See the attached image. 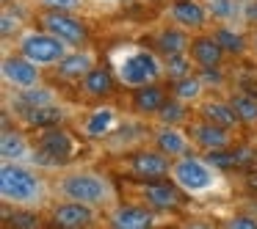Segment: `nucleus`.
I'll list each match as a JSON object with an SVG mask.
<instances>
[{"mask_svg": "<svg viewBox=\"0 0 257 229\" xmlns=\"http://www.w3.org/2000/svg\"><path fill=\"white\" fill-rule=\"evenodd\" d=\"M0 199L6 207L39 210L50 199V185L31 163H9L0 166Z\"/></svg>", "mask_w": 257, "mask_h": 229, "instance_id": "f257e3e1", "label": "nucleus"}, {"mask_svg": "<svg viewBox=\"0 0 257 229\" xmlns=\"http://www.w3.org/2000/svg\"><path fill=\"white\" fill-rule=\"evenodd\" d=\"M58 199H72L91 204L97 210H111L119 204V190L113 179L102 171H91V168H80V171H67L53 182Z\"/></svg>", "mask_w": 257, "mask_h": 229, "instance_id": "f03ea898", "label": "nucleus"}, {"mask_svg": "<svg viewBox=\"0 0 257 229\" xmlns=\"http://www.w3.org/2000/svg\"><path fill=\"white\" fill-rule=\"evenodd\" d=\"M111 69L124 89H141V86L158 83L166 75L158 53L147 50V47H136V45H124L119 50H113Z\"/></svg>", "mask_w": 257, "mask_h": 229, "instance_id": "7ed1b4c3", "label": "nucleus"}, {"mask_svg": "<svg viewBox=\"0 0 257 229\" xmlns=\"http://www.w3.org/2000/svg\"><path fill=\"white\" fill-rule=\"evenodd\" d=\"M169 177L183 188L185 196L191 199H199V196H207L218 188V168H213L210 163L205 160V155H183L172 160V174Z\"/></svg>", "mask_w": 257, "mask_h": 229, "instance_id": "20e7f679", "label": "nucleus"}, {"mask_svg": "<svg viewBox=\"0 0 257 229\" xmlns=\"http://www.w3.org/2000/svg\"><path fill=\"white\" fill-rule=\"evenodd\" d=\"M17 50L23 53L25 58H31L34 64H39L42 69L45 67H58L64 56H67L72 47L67 42H61L58 36H53L50 31L45 28H23V34L17 36Z\"/></svg>", "mask_w": 257, "mask_h": 229, "instance_id": "39448f33", "label": "nucleus"}, {"mask_svg": "<svg viewBox=\"0 0 257 229\" xmlns=\"http://www.w3.org/2000/svg\"><path fill=\"white\" fill-rule=\"evenodd\" d=\"M39 28L50 31L53 36H58L61 42H67L69 47H86L89 42V28L83 20H78L72 12H61V9H47L36 17Z\"/></svg>", "mask_w": 257, "mask_h": 229, "instance_id": "423d86ee", "label": "nucleus"}, {"mask_svg": "<svg viewBox=\"0 0 257 229\" xmlns=\"http://www.w3.org/2000/svg\"><path fill=\"white\" fill-rule=\"evenodd\" d=\"M0 75H3V83L14 91L34 89V86L42 83V67L34 64L31 58H25L20 50L3 56V61H0Z\"/></svg>", "mask_w": 257, "mask_h": 229, "instance_id": "0eeeda50", "label": "nucleus"}, {"mask_svg": "<svg viewBox=\"0 0 257 229\" xmlns=\"http://www.w3.org/2000/svg\"><path fill=\"white\" fill-rule=\"evenodd\" d=\"M144 201L152 207L155 212H172L183 204V188H180L174 179H147L144 188H141Z\"/></svg>", "mask_w": 257, "mask_h": 229, "instance_id": "6e6552de", "label": "nucleus"}, {"mask_svg": "<svg viewBox=\"0 0 257 229\" xmlns=\"http://www.w3.org/2000/svg\"><path fill=\"white\" fill-rule=\"evenodd\" d=\"M50 218L61 229H83L97 223V207L83 204V201H72V199H58L50 210Z\"/></svg>", "mask_w": 257, "mask_h": 229, "instance_id": "1a4fd4ad", "label": "nucleus"}, {"mask_svg": "<svg viewBox=\"0 0 257 229\" xmlns=\"http://www.w3.org/2000/svg\"><path fill=\"white\" fill-rule=\"evenodd\" d=\"M232 133L235 130H227L221 124H213L207 119H199V122H191L188 135L194 141L196 149L202 152H213V149H229L232 146Z\"/></svg>", "mask_w": 257, "mask_h": 229, "instance_id": "9d476101", "label": "nucleus"}, {"mask_svg": "<svg viewBox=\"0 0 257 229\" xmlns=\"http://www.w3.org/2000/svg\"><path fill=\"white\" fill-rule=\"evenodd\" d=\"M130 171L136 174L139 179H163L172 174V157L163 155V152H150V149H141L130 157Z\"/></svg>", "mask_w": 257, "mask_h": 229, "instance_id": "9b49d317", "label": "nucleus"}, {"mask_svg": "<svg viewBox=\"0 0 257 229\" xmlns=\"http://www.w3.org/2000/svg\"><path fill=\"white\" fill-rule=\"evenodd\" d=\"M152 144H155L158 152H163V155H169L174 160V157L188 155L194 141H191V135L185 133V130H180L177 124H158V130L152 133Z\"/></svg>", "mask_w": 257, "mask_h": 229, "instance_id": "f8f14e48", "label": "nucleus"}, {"mask_svg": "<svg viewBox=\"0 0 257 229\" xmlns=\"http://www.w3.org/2000/svg\"><path fill=\"white\" fill-rule=\"evenodd\" d=\"M36 146H39V149H45L47 155H53L58 163H61V166H67V163L72 160L75 149H78L75 138L67 133V130L58 127V124H56V127H45V130H42Z\"/></svg>", "mask_w": 257, "mask_h": 229, "instance_id": "ddd939ff", "label": "nucleus"}, {"mask_svg": "<svg viewBox=\"0 0 257 229\" xmlns=\"http://www.w3.org/2000/svg\"><path fill=\"white\" fill-rule=\"evenodd\" d=\"M94 67H97V53L94 50H89V47H72V50L58 61L56 75L64 80H83Z\"/></svg>", "mask_w": 257, "mask_h": 229, "instance_id": "4468645a", "label": "nucleus"}, {"mask_svg": "<svg viewBox=\"0 0 257 229\" xmlns=\"http://www.w3.org/2000/svg\"><path fill=\"white\" fill-rule=\"evenodd\" d=\"M150 207V204H147ZM139 204H116L108 210V223L116 229H147L155 223V210Z\"/></svg>", "mask_w": 257, "mask_h": 229, "instance_id": "2eb2a0df", "label": "nucleus"}, {"mask_svg": "<svg viewBox=\"0 0 257 229\" xmlns=\"http://www.w3.org/2000/svg\"><path fill=\"white\" fill-rule=\"evenodd\" d=\"M119 124H122V119H119L116 108L113 105H100L83 119V135L86 138H94V141H105Z\"/></svg>", "mask_w": 257, "mask_h": 229, "instance_id": "dca6fc26", "label": "nucleus"}, {"mask_svg": "<svg viewBox=\"0 0 257 229\" xmlns=\"http://www.w3.org/2000/svg\"><path fill=\"white\" fill-rule=\"evenodd\" d=\"M53 102H61V97H58L56 89H50V86H34V89H23V91H14L12 97V111L14 116H23V113L34 111V108H42V105H53Z\"/></svg>", "mask_w": 257, "mask_h": 229, "instance_id": "f3484780", "label": "nucleus"}, {"mask_svg": "<svg viewBox=\"0 0 257 229\" xmlns=\"http://www.w3.org/2000/svg\"><path fill=\"white\" fill-rule=\"evenodd\" d=\"M169 17H172V23L183 25L188 31H202L210 20V14H207L202 0H174L169 6Z\"/></svg>", "mask_w": 257, "mask_h": 229, "instance_id": "a211bd4d", "label": "nucleus"}, {"mask_svg": "<svg viewBox=\"0 0 257 229\" xmlns=\"http://www.w3.org/2000/svg\"><path fill=\"white\" fill-rule=\"evenodd\" d=\"M0 155L9 163H31V157H34V144L25 138L23 130L3 127V135H0Z\"/></svg>", "mask_w": 257, "mask_h": 229, "instance_id": "6ab92c4d", "label": "nucleus"}, {"mask_svg": "<svg viewBox=\"0 0 257 229\" xmlns=\"http://www.w3.org/2000/svg\"><path fill=\"white\" fill-rule=\"evenodd\" d=\"M188 53L196 67H221L224 56H227V50L218 45L216 36H194Z\"/></svg>", "mask_w": 257, "mask_h": 229, "instance_id": "aec40b11", "label": "nucleus"}, {"mask_svg": "<svg viewBox=\"0 0 257 229\" xmlns=\"http://www.w3.org/2000/svg\"><path fill=\"white\" fill-rule=\"evenodd\" d=\"M196 113H199V119L221 124V127H227V130H238V124H240V119H238V113H235V108L229 100H205V102L196 105Z\"/></svg>", "mask_w": 257, "mask_h": 229, "instance_id": "412c9836", "label": "nucleus"}, {"mask_svg": "<svg viewBox=\"0 0 257 229\" xmlns=\"http://www.w3.org/2000/svg\"><path fill=\"white\" fill-rule=\"evenodd\" d=\"M155 45H158V53L161 56H172V53H188L191 47V36H188V28L183 25H166V28L158 31L155 36Z\"/></svg>", "mask_w": 257, "mask_h": 229, "instance_id": "4be33fe9", "label": "nucleus"}, {"mask_svg": "<svg viewBox=\"0 0 257 229\" xmlns=\"http://www.w3.org/2000/svg\"><path fill=\"white\" fill-rule=\"evenodd\" d=\"M67 119V108L61 102H53V105H42V108H34V111L23 113L20 122L25 127H36V130H45V127H56Z\"/></svg>", "mask_w": 257, "mask_h": 229, "instance_id": "5701e85b", "label": "nucleus"}, {"mask_svg": "<svg viewBox=\"0 0 257 229\" xmlns=\"http://www.w3.org/2000/svg\"><path fill=\"white\" fill-rule=\"evenodd\" d=\"M166 102V91L158 83L141 86V89H133V108L141 116H155L161 111V105Z\"/></svg>", "mask_w": 257, "mask_h": 229, "instance_id": "b1692460", "label": "nucleus"}, {"mask_svg": "<svg viewBox=\"0 0 257 229\" xmlns=\"http://www.w3.org/2000/svg\"><path fill=\"white\" fill-rule=\"evenodd\" d=\"M113 80H116L113 69L100 67V64H97V67L91 69V72L86 75L83 80H80V83H83V91H86V94H91V97H105V94H111V91H113Z\"/></svg>", "mask_w": 257, "mask_h": 229, "instance_id": "393cba45", "label": "nucleus"}, {"mask_svg": "<svg viewBox=\"0 0 257 229\" xmlns=\"http://www.w3.org/2000/svg\"><path fill=\"white\" fill-rule=\"evenodd\" d=\"M213 36H216L218 45H221L227 53L240 56V53L249 50V39H246V34L240 28H235V25H229V23H218V28L213 31Z\"/></svg>", "mask_w": 257, "mask_h": 229, "instance_id": "a878e982", "label": "nucleus"}, {"mask_svg": "<svg viewBox=\"0 0 257 229\" xmlns=\"http://www.w3.org/2000/svg\"><path fill=\"white\" fill-rule=\"evenodd\" d=\"M216 23H229L235 25L240 20V9H243V0H202Z\"/></svg>", "mask_w": 257, "mask_h": 229, "instance_id": "bb28decb", "label": "nucleus"}, {"mask_svg": "<svg viewBox=\"0 0 257 229\" xmlns=\"http://www.w3.org/2000/svg\"><path fill=\"white\" fill-rule=\"evenodd\" d=\"M229 102H232L240 124H257V94H249V91L238 89L229 97Z\"/></svg>", "mask_w": 257, "mask_h": 229, "instance_id": "cd10ccee", "label": "nucleus"}, {"mask_svg": "<svg viewBox=\"0 0 257 229\" xmlns=\"http://www.w3.org/2000/svg\"><path fill=\"white\" fill-rule=\"evenodd\" d=\"M202 91H205V83H202L199 75H185V78L174 80V97L183 102H188V105H194L196 100L202 97Z\"/></svg>", "mask_w": 257, "mask_h": 229, "instance_id": "c85d7f7f", "label": "nucleus"}, {"mask_svg": "<svg viewBox=\"0 0 257 229\" xmlns=\"http://www.w3.org/2000/svg\"><path fill=\"white\" fill-rule=\"evenodd\" d=\"M185 119H188V102L183 100H166L161 105V111L155 113V122L158 124H183Z\"/></svg>", "mask_w": 257, "mask_h": 229, "instance_id": "c756f323", "label": "nucleus"}, {"mask_svg": "<svg viewBox=\"0 0 257 229\" xmlns=\"http://www.w3.org/2000/svg\"><path fill=\"white\" fill-rule=\"evenodd\" d=\"M191 67H196L191 53H172V56H163V69H166L169 80H180L185 75H191Z\"/></svg>", "mask_w": 257, "mask_h": 229, "instance_id": "7c9ffc66", "label": "nucleus"}, {"mask_svg": "<svg viewBox=\"0 0 257 229\" xmlns=\"http://www.w3.org/2000/svg\"><path fill=\"white\" fill-rule=\"evenodd\" d=\"M0 34H3V39H17L20 34H23V14H14L12 6H3V12H0Z\"/></svg>", "mask_w": 257, "mask_h": 229, "instance_id": "2f4dec72", "label": "nucleus"}, {"mask_svg": "<svg viewBox=\"0 0 257 229\" xmlns=\"http://www.w3.org/2000/svg\"><path fill=\"white\" fill-rule=\"evenodd\" d=\"M6 215V223L14 229H36L39 226V218H36V210H14V215H9V212H3Z\"/></svg>", "mask_w": 257, "mask_h": 229, "instance_id": "473e14b6", "label": "nucleus"}, {"mask_svg": "<svg viewBox=\"0 0 257 229\" xmlns=\"http://www.w3.org/2000/svg\"><path fill=\"white\" fill-rule=\"evenodd\" d=\"M196 75L202 78L205 89H221V86L227 83V75L221 72V67H199Z\"/></svg>", "mask_w": 257, "mask_h": 229, "instance_id": "72a5a7b5", "label": "nucleus"}, {"mask_svg": "<svg viewBox=\"0 0 257 229\" xmlns=\"http://www.w3.org/2000/svg\"><path fill=\"white\" fill-rule=\"evenodd\" d=\"M42 9H61V12H75L83 6V0H36Z\"/></svg>", "mask_w": 257, "mask_h": 229, "instance_id": "f704fd0d", "label": "nucleus"}, {"mask_svg": "<svg viewBox=\"0 0 257 229\" xmlns=\"http://www.w3.org/2000/svg\"><path fill=\"white\" fill-rule=\"evenodd\" d=\"M240 20H243L246 25H257V0H243Z\"/></svg>", "mask_w": 257, "mask_h": 229, "instance_id": "c9c22d12", "label": "nucleus"}, {"mask_svg": "<svg viewBox=\"0 0 257 229\" xmlns=\"http://www.w3.org/2000/svg\"><path fill=\"white\" fill-rule=\"evenodd\" d=\"M227 226H246V229H257V218L251 215H232L227 221Z\"/></svg>", "mask_w": 257, "mask_h": 229, "instance_id": "e433bc0d", "label": "nucleus"}, {"mask_svg": "<svg viewBox=\"0 0 257 229\" xmlns=\"http://www.w3.org/2000/svg\"><path fill=\"white\" fill-rule=\"evenodd\" d=\"M246 185H249L251 190H257V174H249V177H246Z\"/></svg>", "mask_w": 257, "mask_h": 229, "instance_id": "4c0bfd02", "label": "nucleus"}, {"mask_svg": "<svg viewBox=\"0 0 257 229\" xmlns=\"http://www.w3.org/2000/svg\"><path fill=\"white\" fill-rule=\"evenodd\" d=\"M251 47H254V53H257V34H254V39H251Z\"/></svg>", "mask_w": 257, "mask_h": 229, "instance_id": "58836bf2", "label": "nucleus"}, {"mask_svg": "<svg viewBox=\"0 0 257 229\" xmlns=\"http://www.w3.org/2000/svg\"><path fill=\"white\" fill-rule=\"evenodd\" d=\"M108 3H127V0H108Z\"/></svg>", "mask_w": 257, "mask_h": 229, "instance_id": "ea45409f", "label": "nucleus"}, {"mask_svg": "<svg viewBox=\"0 0 257 229\" xmlns=\"http://www.w3.org/2000/svg\"><path fill=\"white\" fill-rule=\"evenodd\" d=\"M9 3H12V0H3V6H9Z\"/></svg>", "mask_w": 257, "mask_h": 229, "instance_id": "a19ab883", "label": "nucleus"}]
</instances>
